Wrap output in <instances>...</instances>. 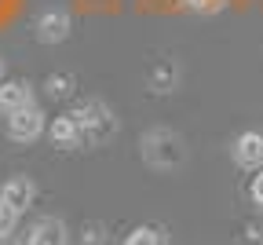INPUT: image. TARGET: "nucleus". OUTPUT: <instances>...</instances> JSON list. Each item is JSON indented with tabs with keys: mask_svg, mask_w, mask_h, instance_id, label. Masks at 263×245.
<instances>
[{
	"mask_svg": "<svg viewBox=\"0 0 263 245\" xmlns=\"http://www.w3.org/2000/svg\"><path fill=\"white\" fill-rule=\"evenodd\" d=\"M139 154L150 168L157 172H176L186 165V143L183 135L172 132V128H150L139 135Z\"/></svg>",
	"mask_w": 263,
	"mask_h": 245,
	"instance_id": "1",
	"label": "nucleus"
},
{
	"mask_svg": "<svg viewBox=\"0 0 263 245\" xmlns=\"http://www.w3.org/2000/svg\"><path fill=\"white\" fill-rule=\"evenodd\" d=\"M70 114H73L77 125L84 128L88 147H103L106 139H114V132H117V114L106 107L103 99H84V102H77Z\"/></svg>",
	"mask_w": 263,
	"mask_h": 245,
	"instance_id": "2",
	"label": "nucleus"
},
{
	"mask_svg": "<svg viewBox=\"0 0 263 245\" xmlns=\"http://www.w3.org/2000/svg\"><path fill=\"white\" fill-rule=\"evenodd\" d=\"M4 132H8L11 143H37V139L48 132V117H44V110L37 102H33V107L15 110V114L4 117Z\"/></svg>",
	"mask_w": 263,
	"mask_h": 245,
	"instance_id": "3",
	"label": "nucleus"
},
{
	"mask_svg": "<svg viewBox=\"0 0 263 245\" xmlns=\"http://www.w3.org/2000/svg\"><path fill=\"white\" fill-rule=\"evenodd\" d=\"M230 157H234L238 168L259 172L263 168V128H245L241 135H234V143H230Z\"/></svg>",
	"mask_w": 263,
	"mask_h": 245,
	"instance_id": "4",
	"label": "nucleus"
},
{
	"mask_svg": "<svg viewBox=\"0 0 263 245\" xmlns=\"http://www.w3.org/2000/svg\"><path fill=\"white\" fill-rule=\"evenodd\" d=\"M70 29H73V19H70L66 8H48V11L37 15V22H33V33H37L41 44H62L70 37Z\"/></svg>",
	"mask_w": 263,
	"mask_h": 245,
	"instance_id": "5",
	"label": "nucleus"
},
{
	"mask_svg": "<svg viewBox=\"0 0 263 245\" xmlns=\"http://www.w3.org/2000/svg\"><path fill=\"white\" fill-rule=\"evenodd\" d=\"M48 139H51V147H59V150H84V147H88L84 128L77 125V117H73V114L55 117V121H51V128H48Z\"/></svg>",
	"mask_w": 263,
	"mask_h": 245,
	"instance_id": "6",
	"label": "nucleus"
},
{
	"mask_svg": "<svg viewBox=\"0 0 263 245\" xmlns=\"http://www.w3.org/2000/svg\"><path fill=\"white\" fill-rule=\"evenodd\" d=\"M26 245H70V227L62 220H55V216H44V220H37L29 227Z\"/></svg>",
	"mask_w": 263,
	"mask_h": 245,
	"instance_id": "7",
	"label": "nucleus"
},
{
	"mask_svg": "<svg viewBox=\"0 0 263 245\" xmlns=\"http://www.w3.org/2000/svg\"><path fill=\"white\" fill-rule=\"evenodd\" d=\"M33 84L29 81H4L0 84V114H15V110H26V107H33Z\"/></svg>",
	"mask_w": 263,
	"mask_h": 245,
	"instance_id": "8",
	"label": "nucleus"
},
{
	"mask_svg": "<svg viewBox=\"0 0 263 245\" xmlns=\"http://www.w3.org/2000/svg\"><path fill=\"white\" fill-rule=\"evenodd\" d=\"M0 198H4L15 213L22 216L26 208L33 205V198H37V187H33L29 176H11V180H4V187H0Z\"/></svg>",
	"mask_w": 263,
	"mask_h": 245,
	"instance_id": "9",
	"label": "nucleus"
},
{
	"mask_svg": "<svg viewBox=\"0 0 263 245\" xmlns=\"http://www.w3.org/2000/svg\"><path fill=\"white\" fill-rule=\"evenodd\" d=\"M121 245H172V238H168V231H164V227L143 223V227H132Z\"/></svg>",
	"mask_w": 263,
	"mask_h": 245,
	"instance_id": "10",
	"label": "nucleus"
},
{
	"mask_svg": "<svg viewBox=\"0 0 263 245\" xmlns=\"http://www.w3.org/2000/svg\"><path fill=\"white\" fill-rule=\"evenodd\" d=\"M183 11H194V15H219L227 8V0H176Z\"/></svg>",
	"mask_w": 263,
	"mask_h": 245,
	"instance_id": "11",
	"label": "nucleus"
},
{
	"mask_svg": "<svg viewBox=\"0 0 263 245\" xmlns=\"http://www.w3.org/2000/svg\"><path fill=\"white\" fill-rule=\"evenodd\" d=\"M15 223H18V213H15V208H11L4 198H0V241H8V238H11Z\"/></svg>",
	"mask_w": 263,
	"mask_h": 245,
	"instance_id": "12",
	"label": "nucleus"
},
{
	"mask_svg": "<svg viewBox=\"0 0 263 245\" xmlns=\"http://www.w3.org/2000/svg\"><path fill=\"white\" fill-rule=\"evenodd\" d=\"M150 84H154V92H172V84H176V69H172V66H161V69H154Z\"/></svg>",
	"mask_w": 263,
	"mask_h": 245,
	"instance_id": "13",
	"label": "nucleus"
},
{
	"mask_svg": "<svg viewBox=\"0 0 263 245\" xmlns=\"http://www.w3.org/2000/svg\"><path fill=\"white\" fill-rule=\"evenodd\" d=\"M48 92H51L55 99H62V95H70V92H73V77H70V74H59V77H48Z\"/></svg>",
	"mask_w": 263,
	"mask_h": 245,
	"instance_id": "14",
	"label": "nucleus"
},
{
	"mask_svg": "<svg viewBox=\"0 0 263 245\" xmlns=\"http://www.w3.org/2000/svg\"><path fill=\"white\" fill-rule=\"evenodd\" d=\"M103 241H106L103 223H88V227L81 231V245H103Z\"/></svg>",
	"mask_w": 263,
	"mask_h": 245,
	"instance_id": "15",
	"label": "nucleus"
},
{
	"mask_svg": "<svg viewBox=\"0 0 263 245\" xmlns=\"http://www.w3.org/2000/svg\"><path fill=\"white\" fill-rule=\"evenodd\" d=\"M249 194H252V205L263 213V168H259V176H252V187H249Z\"/></svg>",
	"mask_w": 263,
	"mask_h": 245,
	"instance_id": "16",
	"label": "nucleus"
},
{
	"mask_svg": "<svg viewBox=\"0 0 263 245\" xmlns=\"http://www.w3.org/2000/svg\"><path fill=\"white\" fill-rule=\"evenodd\" d=\"M245 245H263V231H256V227H245V238H241Z\"/></svg>",
	"mask_w": 263,
	"mask_h": 245,
	"instance_id": "17",
	"label": "nucleus"
},
{
	"mask_svg": "<svg viewBox=\"0 0 263 245\" xmlns=\"http://www.w3.org/2000/svg\"><path fill=\"white\" fill-rule=\"evenodd\" d=\"M4 74H8V66H4V59H0V84H4Z\"/></svg>",
	"mask_w": 263,
	"mask_h": 245,
	"instance_id": "18",
	"label": "nucleus"
},
{
	"mask_svg": "<svg viewBox=\"0 0 263 245\" xmlns=\"http://www.w3.org/2000/svg\"><path fill=\"white\" fill-rule=\"evenodd\" d=\"M0 245H11V241H0Z\"/></svg>",
	"mask_w": 263,
	"mask_h": 245,
	"instance_id": "19",
	"label": "nucleus"
}]
</instances>
